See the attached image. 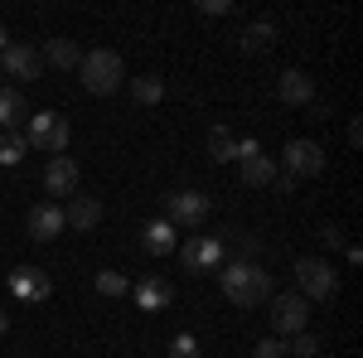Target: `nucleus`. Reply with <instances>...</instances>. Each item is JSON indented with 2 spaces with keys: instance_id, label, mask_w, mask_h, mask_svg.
<instances>
[{
  "instance_id": "f257e3e1",
  "label": "nucleus",
  "mask_w": 363,
  "mask_h": 358,
  "mask_svg": "<svg viewBox=\"0 0 363 358\" xmlns=\"http://www.w3.org/2000/svg\"><path fill=\"white\" fill-rule=\"evenodd\" d=\"M218 281H223V296L233 305H242V310L272 301V276L262 272L257 262H223L218 267Z\"/></svg>"
},
{
  "instance_id": "f03ea898",
  "label": "nucleus",
  "mask_w": 363,
  "mask_h": 358,
  "mask_svg": "<svg viewBox=\"0 0 363 358\" xmlns=\"http://www.w3.org/2000/svg\"><path fill=\"white\" fill-rule=\"evenodd\" d=\"M78 73H83V87L92 92V97L116 92V87H121V78H126V68H121V58H116L112 49H92V54H83Z\"/></svg>"
},
{
  "instance_id": "7ed1b4c3",
  "label": "nucleus",
  "mask_w": 363,
  "mask_h": 358,
  "mask_svg": "<svg viewBox=\"0 0 363 358\" xmlns=\"http://www.w3.org/2000/svg\"><path fill=\"white\" fill-rule=\"evenodd\" d=\"M68 136H73V131H68V116H58V111H34V116H29V145H34V150H49V155H63V150H68Z\"/></svg>"
},
{
  "instance_id": "20e7f679",
  "label": "nucleus",
  "mask_w": 363,
  "mask_h": 358,
  "mask_svg": "<svg viewBox=\"0 0 363 358\" xmlns=\"http://www.w3.org/2000/svg\"><path fill=\"white\" fill-rule=\"evenodd\" d=\"M296 286H301V296L306 301H330L339 291V276L330 262H320V257H301L296 262Z\"/></svg>"
},
{
  "instance_id": "39448f33",
  "label": "nucleus",
  "mask_w": 363,
  "mask_h": 358,
  "mask_svg": "<svg viewBox=\"0 0 363 358\" xmlns=\"http://www.w3.org/2000/svg\"><path fill=\"white\" fill-rule=\"evenodd\" d=\"M179 262H184V272H218L228 262V247L223 237H189L184 247H179Z\"/></svg>"
},
{
  "instance_id": "423d86ee",
  "label": "nucleus",
  "mask_w": 363,
  "mask_h": 358,
  "mask_svg": "<svg viewBox=\"0 0 363 358\" xmlns=\"http://www.w3.org/2000/svg\"><path fill=\"white\" fill-rule=\"evenodd\" d=\"M281 160H286L281 174H291V179H315V174L325 169V150H320L315 140H286Z\"/></svg>"
},
{
  "instance_id": "0eeeda50",
  "label": "nucleus",
  "mask_w": 363,
  "mask_h": 358,
  "mask_svg": "<svg viewBox=\"0 0 363 358\" xmlns=\"http://www.w3.org/2000/svg\"><path fill=\"white\" fill-rule=\"evenodd\" d=\"M306 320H310V301L306 296H277L272 301V330L286 334V339H296V334H306Z\"/></svg>"
},
{
  "instance_id": "6e6552de",
  "label": "nucleus",
  "mask_w": 363,
  "mask_h": 358,
  "mask_svg": "<svg viewBox=\"0 0 363 358\" xmlns=\"http://www.w3.org/2000/svg\"><path fill=\"white\" fill-rule=\"evenodd\" d=\"M203 218H208V194H199V189H179V194H169V203H165V223H174V228H199Z\"/></svg>"
},
{
  "instance_id": "1a4fd4ad",
  "label": "nucleus",
  "mask_w": 363,
  "mask_h": 358,
  "mask_svg": "<svg viewBox=\"0 0 363 358\" xmlns=\"http://www.w3.org/2000/svg\"><path fill=\"white\" fill-rule=\"evenodd\" d=\"M238 169H242V184H272V179H277L272 155H267L257 140H238Z\"/></svg>"
},
{
  "instance_id": "9d476101",
  "label": "nucleus",
  "mask_w": 363,
  "mask_h": 358,
  "mask_svg": "<svg viewBox=\"0 0 363 358\" xmlns=\"http://www.w3.org/2000/svg\"><path fill=\"white\" fill-rule=\"evenodd\" d=\"M10 296L39 305V301L54 296V281H49V272H39V267H15V272H10Z\"/></svg>"
},
{
  "instance_id": "9b49d317",
  "label": "nucleus",
  "mask_w": 363,
  "mask_h": 358,
  "mask_svg": "<svg viewBox=\"0 0 363 358\" xmlns=\"http://www.w3.org/2000/svg\"><path fill=\"white\" fill-rule=\"evenodd\" d=\"M0 63H5L10 78H25V83H34L44 73V58H39V49H29V44H5Z\"/></svg>"
},
{
  "instance_id": "f8f14e48",
  "label": "nucleus",
  "mask_w": 363,
  "mask_h": 358,
  "mask_svg": "<svg viewBox=\"0 0 363 358\" xmlns=\"http://www.w3.org/2000/svg\"><path fill=\"white\" fill-rule=\"evenodd\" d=\"M131 296H136V305L145 315H155V310H169L174 305V286H169L165 276H145V281L131 286Z\"/></svg>"
},
{
  "instance_id": "ddd939ff",
  "label": "nucleus",
  "mask_w": 363,
  "mask_h": 358,
  "mask_svg": "<svg viewBox=\"0 0 363 358\" xmlns=\"http://www.w3.org/2000/svg\"><path fill=\"white\" fill-rule=\"evenodd\" d=\"M277 92H281L286 107H310V102H315V78L301 73V68H286L281 83H277Z\"/></svg>"
},
{
  "instance_id": "4468645a",
  "label": "nucleus",
  "mask_w": 363,
  "mask_h": 358,
  "mask_svg": "<svg viewBox=\"0 0 363 358\" xmlns=\"http://www.w3.org/2000/svg\"><path fill=\"white\" fill-rule=\"evenodd\" d=\"M44 189L49 194H78V160L73 155H54L44 165Z\"/></svg>"
},
{
  "instance_id": "2eb2a0df",
  "label": "nucleus",
  "mask_w": 363,
  "mask_h": 358,
  "mask_svg": "<svg viewBox=\"0 0 363 358\" xmlns=\"http://www.w3.org/2000/svg\"><path fill=\"white\" fill-rule=\"evenodd\" d=\"M63 228H68V223H63V208H58V203H34V208H29V237H34V242H49Z\"/></svg>"
},
{
  "instance_id": "dca6fc26",
  "label": "nucleus",
  "mask_w": 363,
  "mask_h": 358,
  "mask_svg": "<svg viewBox=\"0 0 363 358\" xmlns=\"http://www.w3.org/2000/svg\"><path fill=\"white\" fill-rule=\"evenodd\" d=\"M63 223H68L73 233L97 228V223H102V198H92V194H73V203L63 208Z\"/></svg>"
},
{
  "instance_id": "f3484780",
  "label": "nucleus",
  "mask_w": 363,
  "mask_h": 358,
  "mask_svg": "<svg viewBox=\"0 0 363 358\" xmlns=\"http://www.w3.org/2000/svg\"><path fill=\"white\" fill-rule=\"evenodd\" d=\"M140 247L150 252V257H169V252L179 247V233H174V223H165V218L145 223V228H140Z\"/></svg>"
},
{
  "instance_id": "a211bd4d",
  "label": "nucleus",
  "mask_w": 363,
  "mask_h": 358,
  "mask_svg": "<svg viewBox=\"0 0 363 358\" xmlns=\"http://www.w3.org/2000/svg\"><path fill=\"white\" fill-rule=\"evenodd\" d=\"M25 116H29L25 92H20V87H0V126H5V131H15Z\"/></svg>"
},
{
  "instance_id": "6ab92c4d",
  "label": "nucleus",
  "mask_w": 363,
  "mask_h": 358,
  "mask_svg": "<svg viewBox=\"0 0 363 358\" xmlns=\"http://www.w3.org/2000/svg\"><path fill=\"white\" fill-rule=\"evenodd\" d=\"M272 44H277V25H272V20H257V25L242 29V49H247V54H267Z\"/></svg>"
},
{
  "instance_id": "aec40b11",
  "label": "nucleus",
  "mask_w": 363,
  "mask_h": 358,
  "mask_svg": "<svg viewBox=\"0 0 363 358\" xmlns=\"http://www.w3.org/2000/svg\"><path fill=\"white\" fill-rule=\"evenodd\" d=\"M44 58L58 63V68H78V63H83V54H78L73 39H49V44H44Z\"/></svg>"
},
{
  "instance_id": "412c9836",
  "label": "nucleus",
  "mask_w": 363,
  "mask_h": 358,
  "mask_svg": "<svg viewBox=\"0 0 363 358\" xmlns=\"http://www.w3.org/2000/svg\"><path fill=\"white\" fill-rule=\"evenodd\" d=\"M208 155H213L218 165L238 160V140H233V131H228V126H213V131H208Z\"/></svg>"
},
{
  "instance_id": "4be33fe9",
  "label": "nucleus",
  "mask_w": 363,
  "mask_h": 358,
  "mask_svg": "<svg viewBox=\"0 0 363 358\" xmlns=\"http://www.w3.org/2000/svg\"><path fill=\"white\" fill-rule=\"evenodd\" d=\"M131 97H136V102H145V107H155V102L165 97V83H160L155 73H145V78H136V83H131Z\"/></svg>"
},
{
  "instance_id": "5701e85b",
  "label": "nucleus",
  "mask_w": 363,
  "mask_h": 358,
  "mask_svg": "<svg viewBox=\"0 0 363 358\" xmlns=\"http://www.w3.org/2000/svg\"><path fill=\"white\" fill-rule=\"evenodd\" d=\"M25 150H29V140L20 136V131H5V136H0V165H20Z\"/></svg>"
},
{
  "instance_id": "b1692460",
  "label": "nucleus",
  "mask_w": 363,
  "mask_h": 358,
  "mask_svg": "<svg viewBox=\"0 0 363 358\" xmlns=\"http://www.w3.org/2000/svg\"><path fill=\"white\" fill-rule=\"evenodd\" d=\"M97 291H102V296H126L131 281H126L121 272H97Z\"/></svg>"
},
{
  "instance_id": "393cba45",
  "label": "nucleus",
  "mask_w": 363,
  "mask_h": 358,
  "mask_svg": "<svg viewBox=\"0 0 363 358\" xmlns=\"http://www.w3.org/2000/svg\"><path fill=\"white\" fill-rule=\"evenodd\" d=\"M169 358H203L199 354V339L194 334H174V339H169Z\"/></svg>"
},
{
  "instance_id": "a878e982",
  "label": "nucleus",
  "mask_w": 363,
  "mask_h": 358,
  "mask_svg": "<svg viewBox=\"0 0 363 358\" xmlns=\"http://www.w3.org/2000/svg\"><path fill=\"white\" fill-rule=\"evenodd\" d=\"M315 349H320V344H315V334H296V339L286 344V354H301V358H315Z\"/></svg>"
},
{
  "instance_id": "bb28decb",
  "label": "nucleus",
  "mask_w": 363,
  "mask_h": 358,
  "mask_svg": "<svg viewBox=\"0 0 363 358\" xmlns=\"http://www.w3.org/2000/svg\"><path fill=\"white\" fill-rule=\"evenodd\" d=\"M252 358H286V344H281V339H257Z\"/></svg>"
},
{
  "instance_id": "cd10ccee",
  "label": "nucleus",
  "mask_w": 363,
  "mask_h": 358,
  "mask_svg": "<svg viewBox=\"0 0 363 358\" xmlns=\"http://www.w3.org/2000/svg\"><path fill=\"white\" fill-rule=\"evenodd\" d=\"M199 10H203V15H228L233 5H228V0H199Z\"/></svg>"
},
{
  "instance_id": "c85d7f7f",
  "label": "nucleus",
  "mask_w": 363,
  "mask_h": 358,
  "mask_svg": "<svg viewBox=\"0 0 363 358\" xmlns=\"http://www.w3.org/2000/svg\"><path fill=\"white\" fill-rule=\"evenodd\" d=\"M320 237H325V242H330V247H344V233H339L335 223H330V228H325V233H320Z\"/></svg>"
},
{
  "instance_id": "c756f323",
  "label": "nucleus",
  "mask_w": 363,
  "mask_h": 358,
  "mask_svg": "<svg viewBox=\"0 0 363 358\" xmlns=\"http://www.w3.org/2000/svg\"><path fill=\"white\" fill-rule=\"evenodd\" d=\"M272 184H277L281 194H296V179H291V174H281V169H277V179H272Z\"/></svg>"
},
{
  "instance_id": "7c9ffc66",
  "label": "nucleus",
  "mask_w": 363,
  "mask_h": 358,
  "mask_svg": "<svg viewBox=\"0 0 363 358\" xmlns=\"http://www.w3.org/2000/svg\"><path fill=\"white\" fill-rule=\"evenodd\" d=\"M5 330H10V320H5V310H0V334H5Z\"/></svg>"
},
{
  "instance_id": "2f4dec72",
  "label": "nucleus",
  "mask_w": 363,
  "mask_h": 358,
  "mask_svg": "<svg viewBox=\"0 0 363 358\" xmlns=\"http://www.w3.org/2000/svg\"><path fill=\"white\" fill-rule=\"evenodd\" d=\"M5 44H10V39H5V29H0V54H5Z\"/></svg>"
}]
</instances>
